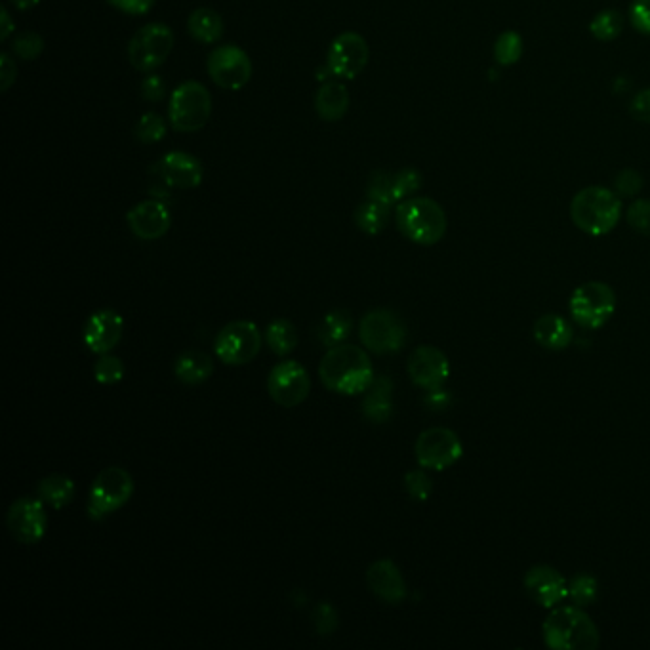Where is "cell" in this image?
I'll return each instance as SVG.
<instances>
[{
  "instance_id": "obj_1",
  "label": "cell",
  "mask_w": 650,
  "mask_h": 650,
  "mask_svg": "<svg viewBox=\"0 0 650 650\" xmlns=\"http://www.w3.org/2000/svg\"><path fill=\"white\" fill-rule=\"evenodd\" d=\"M323 386L340 395H361L374 382V366L359 346L330 347L319 365Z\"/></svg>"
},
{
  "instance_id": "obj_2",
  "label": "cell",
  "mask_w": 650,
  "mask_h": 650,
  "mask_svg": "<svg viewBox=\"0 0 650 650\" xmlns=\"http://www.w3.org/2000/svg\"><path fill=\"white\" fill-rule=\"evenodd\" d=\"M622 216L620 197L607 187L591 185L578 191L570 203V218L574 225L593 237L610 233Z\"/></svg>"
},
{
  "instance_id": "obj_3",
  "label": "cell",
  "mask_w": 650,
  "mask_h": 650,
  "mask_svg": "<svg viewBox=\"0 0 650 650\" xmlns=\"http://www.w3.org/2000/svg\"><path fill=\"white\" fill-rule=\"evenodd\" d=\"M395 222L412 243L431 246L447 233V214L443 206L427 197H408L397 204Z\"/></svg>"
},
{
  "instance_id": "obj_4",
  "label": "cell",
  "mask_w": 650,
  "mask_h": 650,
  "mask_svg": "<svg viewBox=\"0 0 650 650\" xmlns=\"http://www.w3.org/2000/svg\"><path fill=\"white\" fill-rule=\"evenodd\" d=\"M549 649L593 650L599 647V631L582 607L570 605L553 610L544 624Z\"/></svg>"
},
{
  "instance_id": "obj_5",
  "label": "cell",
  "mask_w": 650,
  "mask_h": 650,
  "mask_svg": "<svg viewBox=\"0 0 650 650\" xmlns=\"http://www.w3.org/2000/svg\"><path fill=\"white\" fill-rule=\"evenodd\" d=\"M212 117V96L208 88L197 81L180 84L168 102V122L176 132L193 134L203 130Z\"/></svg>"
},
{
  "instance_id": "obj_6",
  "label": "cell",
  "mask_w": 650,
  "mask_h": 650,
  "mask_svg": "<svg viewBox=\"0 0 650 650\" xmlns=\"http://www.w3.org/2000/svg\"><path fill=\"white\" fill-rule=\"evenodd\" d=\"M134 494V479L126 469L105 468L96 475L88 496V517L100 521L126 506Z\"/></svg>"
},
{
  "instance_id": "obj_7",
  "label": "cell",
  "mask_w": 650,
  "mask_h": 650,
  "mask_svg": "<svg viewBox=\"0 0 650 650\" xmlns=\"http://www.w3.org/2000/svg\"><path fill=\"white\" fill-rule=\"evenodd\" d=\"M569 309L576 325L595 330L607 325L614 315L616 294L607 283H584L570 296Z\"/></svg>"
},
{
  "instance_id": "obj_8",
  "label": "cell",
  "mask_w": 650,
  "mask_h": 650,
  "mask_svg": "<svg viewBox=\"0 0 650 650\" xmlns=\"http://www.w3.org/2000/svg\"><path fill=\"white\" fill-rule=\"evenodd\" d=\"M359 338L372 353H397L407 342V325L391 309H374L361 319Z\"/></svg>"
},
{
  "instance_id": "obj_9",
  "label": "cell",
  "mask_w": 650,
  "mask_h": 650,
  "mask_svg": "<svg viewBox=\"0 0 650 650\" xmlns=\"http://www.w3.org/2000/svg\"><path fill=\"white\" fill-rule=\"evenodd\" d=\"M174 48V33L164 23H147L128 42V60L134 69L153 73L168 60Z\"/></svg>"
},
{
  "instance_id": "obj_10",
  "label": "cell",
  "mask_w": 650,
  "mask_h": 650,
  "mask_svg": "<svg viewBox=\"0 0 650 650\" xmlns=\"http://www.w3.org/2000/svg\"><path fill=\"white\" fill-rule=\"evenodd\" d=\"M214 349L225 365H248L262 349V334L252 321H233L218 332Z\"/></svg>"
},
{
  "instance_id": "obj_11",
  "label": "cell",
  "mask_w": 650,
  "mask_h": 650,
  "mask_svg": "<svg viewBox=\"0 0 650 650\" xmlns=\"http://www.w3.org/2000/svg\"><path fill=\"white\" fill-rule=\"evenodd\" d=\"M368 58L370 50L365 37L355 31H346L330 44L325 65L334 79L353 81L365 71Z\"/></svg>"
},
{
  "instance_id": "obj_12",
  "label": "cell",
  "mask_w": 650,
  "mask_h": 650,
  "mask_svg": "<svg viewBox=\"0 0 650 650\" xmlns=\"http://www.w3.org/2000/svg\"><path fill=\"white\" fill-rule=\"evenodd\" d=\"M414 452L422 468L443 471L454 466L462 458L464 448H462V441L452 429L431 427L420 433V437L416 439Z\"/></svg>"
},
{
  "instance_id": "obj_13",
  "label": "cell",
  "mask_w": 650,
  "mask_h": 650,
  "mask_svg": "<svg viewBox=\"0 0 650 650\" xmlns=\"http://www.w3.org/2000/svg\"><path fill=\"white\" fill-rule=\"evenodd\" d=\"M206 69L210 79L224 90H241L252 79V61L243 48L225 44L210 52Z\"/></svg>"
},
{
  "instance_id": "obj_14",
  "label": "cell",
  "mask_w": 650,
  "mask_h": 650,
  "mask_svg": "<svg viewBox=\"0 0 650 650\" xmlns=\"http://www.w3.org/2000/svg\"><path fill=\"white\" fill-rule=\"evenodd\" d=\"M309 389V374L298 361H283L269 372L267 393L279 407L294 408L302 405L309 395Z\"/></svg>"
},
{
  "instance_id": "obj_15",
  "label": "cell",
  "mask_w": 650,
  "mask_h": 650,
  "mask_svg": "<svg viewBox=\"0 0 650 650\" xmlns=\"http://www.w3.org/2000/svg\"><path fill=\"white\" fill-rule=\"evenodd\" d=\"M6 525L10 534L25 546L41 542L48 529V517L44 511V502L41 498H27L23 496L16 500L6 515Z\"/></svg>"
},
{
  "instance_id": "obj_16",
  "label": "cell",
  "mask_w": 650,
  "mask_h": 650,
  "mask_svg": "<svg viewBox=\"0 0 650 650\" xmlns=\"http://www.w3.org/2000/svg\"><path fill=\"white\" fill-rule=\"evenodd\" d=\"M408 376L422 389L443 387L450 376V363L447 355L433 346H420L408 359Z\"/></svg>"
},
{
  "instance_id": "obj_17",
  "label": "cell",
  "mask_w": 650,
  "mask_h": 650,
  "mask_svg": "<svg viewBox=\"0 0 650 650\" xmlns=\"http://www.w3.org/2000/svg\"><path fill=\"white\" fill-rule=\"evenodd\" d=\"M124 321L115 309H98L94 311L84 325V346L96 355H105L119 346L122 340Z\"/></svg>"
},
{
  "instance_id": "obj_18",
  "label": "cell",
  "mask_w": 650,
  "mask_h": 650,
  "mask_svg": "<svg viewBox=\"0 0 650 650\" xmlns=\"http://www.w3.org/2000/svg\"><path fill=\"white\" fill-rule=\"evenodd\" d=\"M126 224L130 227L132 235L142 241H157L163 239L170 231L172 216L166 204L149 199L143 203L136 204L126 214Z\"/></svg>"
},
{
  "instance_id": "obj_19",
  "label": "cell",
  "mask_w": 650,
  "mask_h": 650,
  "mask_svg": "<svg viewBox=\"0 0 650 650\" xmlns=\"http://www.w3.org/2000/svg\"><path fill=\"white\" fill-rule=\"evenodd\" d=\"M157 176L172 189H195L203 183V164L185 151H170L155 164Z\"/></svg>"
},
{
  "instance_id": "obj_20",
  "label": "cell",
  "mask_w": 650,
  "mask_h": 650,
  "mask_svg": "<svg viewBox=\"0 0 650 650\" xmlns=\"http://www.w3.org/2000/svg\"><path fill=\"white\" fill-rule=\"evenodd\" d=\"M525 590L530 599L544 609H553L569 597L567 580L561 576L559 570L548 565H538L527 572Z\"/></svg>"
},
{
  "instance_id": "obj_21",
  "label": "cell",
  "mask_w": 650,
  "mask_h": 650,
  "mask_svg": "<svg viewBox=\"0 0 650 650\" xmlns=\"http://www.w3.org/2000/svg\"><path fill=\"white\" fill-rule=\"evenodd\" d=\"M370 591L389 605H399L407 597V582L391 559H380L366 570Z\"/></svg>"
},
{
  "instance_id": "obj_22",
  "label": "cell",
  "mask_w": 650,
  "mask_h": 650,
  "mask_svg": "<svg viewBox=\"0 0 650 650\" xmlns=\"http://www.w3.org/2000/svg\"><path fill=\"white\" fill-rule=\"evenodd\" d=\"M363 416L372 424H386L393 416V382L387 376H378L368 386L363 397Z\"/></svg>"
},
{
  "instance_id": "obj_23",
  "label": "cell",
  "mask_w": 650,
  "mask_h": 650,
  "mask_svg": "<svg viewBox=\"0 0 650 650\" xmlns=\"http://www.w3.org/2000/svg\"><path fill=\"white\" fill-rule=\"evenodd\" d=\"M349 103L351 98L344 82L326 81L315 94V113L321 121H340L346 117Z\"/></svg>"
},
{
  "instance_id": "obj_24",
  "label": "cell",
  "mask_w": 650,
  "mask_h": 650,
  "mask_svg": "<svg viewBox=\"0 0 650 650\" xmlns=\"http://www.w3.org/2000/svg\"><path fill=\"white\" fill-rule=\"evenodd\" d=\"M572 336L574 334H572V326L569 321L555 313H548V315L540 317L534 325V340L540 346L551 349V351H561V349L569 347Z\"/></svg>"
},
{
  "instance_id": "obj_25",
  "label": "cell",
  "mask_w": 650,
  "mask_h": 650,
  "mask_svg": "<svg viewBox=\"0 0 650 650\" xmlns=\"http://www.w3.org/2000/svg\"><path fill=\"white\" fill-rule=\"evenodd\" d=\"M174 374L182 384L199 386L214 374V361L204 351L191 349L176 359Z\"/></svg>"
},
{
  "instance_id": "obj_26",
  "label": "cell",
  "mask_w": 650,
  "mask_h": 650,
  "mask_svg": "<svg viewBox=\"0 0 650 650\" xmlns=\"http://www.w3.org/2000/svg\"><path fill=\"white\" fill-rule=\"evenodd\" d=\"M187 31L195 41L214 44L224 37V18L212 8L193 10L187 18Z\"/></svg>"
},
{
  "instance_id": "obj_27",
  "label": "cell",
  "mask_w": 650,
  "mask_h": 650,
  "mask_svg": "<svg viewBox=\"0 0 650 650\" xmlns=\"http://www.w3.org/2000/svg\"><path fill=\"white\" fill-rule=\"evenodd\" d=\"M77 487L71 477L67 475H48L39 481L37 485V496L41 498L44 504L52 506L54 509L65 508L73 502Z\"/></svg>"
},
{
  "instance_id": "obj_28",
  "label": "cell",
  "mask_w": 650,
  "mask_h": 650,
  "mask_svg": "<svg viewBox=\"0 0 650 650\" xmlns=\"http://www.w3.org/2000/svg\"><path fill=\"white\" fill-rule=\"evenodd\" d=\"M353 330V317L347 309H334L326 313L323 323L319 326V340L323 346L334 347L344 344Z\"/></svg>"
},
{
  "instance_id": "obj_29",
  "label": "cell",
  "mask_w": 650,
  "mask_h": 650,
  "mask_svg": "<svg viewBox=\"0 0 650 650\" xmlns=\"http://www.w3.org/2000/svg\"><path fill=\"white\" fill-rule=\"evenodd\" d=\"M391 208L384 203H378L374 199H368L357 206L355 210V225L366 233V235H378L386 229L391 218Z\"/></svg>"
},
{
  "instance_id": "obj_30",
  "label": "cell",
  "mask_w": 650,
  "mask_h": 650,
  "mask_svg": "<svg viewBox=\"0 0 650 650\" xmlns=\"http://www.w3.org/2000/svg\"><path fill=\"white\" fill-rule=\"evenodd\" d=\"M265 342L275 355L285 357L298 346V330L288 319H277L267 326Z\"/></svg>"
},
{
  "instance_id": "obj_31",
  "label": "cell",
  "mask_w": 650,
  "mask_h": 650,
  "mask_svg": "<svg viewBox=\"0 0 650 650\" xmlns=\"http://www.w3.org/2000/svg\"><path fill=\"white\" fill-rule=\"evenodd\" d=\"M624 31V16L618 10H603L590 23V33L597 41L618 39Z\"/></svg>"
},
{
  "instance_id": "obj_32",
  "label": "cell",
  "mask_w": 650,
  "mask_h": 650,
  "mask_svg": "<svg viewBox=\"0 0 650 650\" xmlns=\"http://www.w3.org/2000/svg\"><path fill=\"white\" fill-rule=\"evenodd\" d=\"M521 56H523V37L517 31H504L494 44L496 61L508 67L521 60Z\"/></svg>"
},
{
  "instance_id": "obj_33",
  "label": "cell",
  "mask_w": 650,
  "mask_h": 650,
  "mask_svg": "<svg viewBox=\"0 0 650 650\" xmlns=\"http://www.w3.org/2000/svg\"><path fill=\"white\" fill-rule=\"evenodd\" d=\"M599 586L597 580L590 574H576L569 582V597L576 607H590L591 603L597 599Z\"/></svg>"
},
{
  "instance_id": "obj_34",
  "label": "cell",
  "mask_w": 650,
  "mask_h": 650,
  "mask_svg": "<svg viewBox=\"0 0 650 650\" xmlns=\"http://www.w3.org/2000/svg\"><path fill=\"white\" fill-rule=\"evenodd\" d=\"M168 124L159 113H143L140 121L136 122V138L142 143H159L164 140Z\"/></svg>"
},
{
  "instance_id": "obj_35",
  "label": "cell",
  "mask_w": 650,
  "mask_h": 650,
  "mask_svg": "<svg viewBox=\"0 0 650 650\" xmlns=\"http://www.w3.org/2000/svg\"><path fill=\"white\" fill-rule=\"evenodd\" d=\"M366 197L374 199L378 203L387 204V206H395L397 201H395V189H393V174L376 170L366 185Z\"/></svg>"
},
{
  "instance_id": "obj_36",
  "label": "cell",
  "mask_w": 650,
  "mask_h": 650,
  "mask_svg": "<svg viewBox=\"0 0 650 650\" xmlns=\"http://www.w3.org/2000/svg\"><path fill=\"white\" fill-rule=\"evenodd\" d=\"M94 378L98 384L113 386L119 384L124 378V365L119 357H113L109 353L102 355L94 365Z\"/></svg>"
},
{
  "instance_id": "obj_37",
  "label": "cell",
  "mask_w": 650,
  "mask_h": 650,
  "mask_svg": "<svg viewBox=\"0 0 650 650\" xmlns=\"http://www.w3.org/2000/svg\"><path fill=\"white\" fill-rule=\"evenodd\" d=\"M12 52L23 61L37 60L44 52V39L35 31H25L14 37Z\"/></svg>"
},
{
  "instance_id": "obj_38",
  "label": "cell",
  "mask_w": 650,
  "mask_h": 650,
  "mask_svg": "<svg viewBox=\"0 0 650 650\" xmlns=\"http://www.w3.org/2000/svg\"><path fill=\"white\" fill-rule=\"evenodd\" d=\"M420 187H422V174L416 168H403L397 174H393V189H395L397 204L412 197Z\"/></svg>"
},
{
  "instance_id": "obj_39",
  "label": "cell",
  "mask_w": 650,
  "mask_h": 650,
  "mask_svg": "<svg viewBox=\"0 0 650 650\" xmlns=\"http://www.w3.org/2000/svg\"><path fill=\"white\" fill-rule=\"evenodd\" d=\"M311 620H313L315 631H317L321 637L332 635V633L336 631V628H338V612H336V609H334L328 601L319 603V605L313 609Z\"/></svg>"
},
{
  "instance_id": "obj_40",
  "label": "cell",
  "mask_w": 650,
  "mask_h": 650,
  "mask_svg": "<svg viewBox=\"0 0 650 650\" xmlns=\"http://www.w3.org/2000/svg\"><path fill=\"white\" fill-rule=\"evenodd\" d=\"M405 488H407L408 496L418 500V502H426L427 498L433 492V483L429 479L426 471L422 469H414L408 471L405 475Z\"/></svg>"
},
{
  "instance_id": "obj_41",
  "label": "cell",
  "mask_w": 650,
  "mask_h": 650,
  "mask_svg": "<svg viewBox=\"0 0 650 650\" xmlns=\"http://www.w3.org/2000/svg\"><path fill=\"white\" fill-rule=\"evenodd\" d=\"M628 224L641 235L650 237V201L649 199H639L631 204L628 208Z\"/></svg>"
},
{
  "instance_id": "obj_42",
  "label": "cell",
  "mask_w": 650,
  "mask_h": 650,
  "mask_svg": "<svg viewBox=\"0 0 650 650\" xmlns=\"http://www.w3.org/2000/svg\"><path fill=\"white\" fill-rule=\"evenodd\" d=\"M630 21L637 33L650 37V0H633L631 2Z\"/></svg>"
},
{
  "instance_id": "obj_43",
  "label": "cell",
  "mask_w": 650,
  "mask_h": 650,
  "mask_svg": "<svg viewBox=\"0 0 650 650\" xmlns=\"http://www.w3.org/2000/svg\"><path fill=\"white\" fill-rule=\"evenodd\" d=\"M641 187H643V178H641V174L637 170L626 168L616 176V191L622 197L637 195L641 191Z\"/></svg>"
},
{
  "instance_id": "obj_44",
  "label": "cell",
  "mask_w": 650,
  "mask_h": 650,
  "mask_svg": "<svg viewBox=\"0 0 650 650\" xmlns=\"http://www.w3.org/2000/svg\"><path fill=\"white\" fill-rule=\"evenodd\" d=\"M140 92H142L143 100L147 102H161L166 98V84H164L163 77L151 73L143 79L140 84Z\"/></svg>"
},
{
  "instance_id": "obj_45",
  "label": "cell",
  "mask_w": 650,
  "mask_h": 650,
  "mask_svg": "<svg viewBox=\"0 0 650 650\" xmlns=\"http://www.w3.org/2000/svg\"><path fill=\"white\" fill-rule=\"evenodd\" d=\"M107 2L128 16H145L155 6V0H107Z\"/></svg>"
},
{
  "instance_id": "obj_46",
  "label": "cell",
  "mask_w": 650,
  "mask_h": 650,
  "mask_svg": "<svg viewBox=\"0 0 650 650\" xmlns=\"http://www.w3.org/2000/svg\"><path fill=\"white\" fill-rule=\"evenodd\" d=\"M630 115L635 121L650 124V88L635 94L630 103Z\"/></svg>"
},
{
  "instance_id": "obj_47",
  "label": "cell",
  "mask_w": 650,
  "mask_h": 650,
  "mask_svg": "<svg viewBox=\"0 0 650 650\" xmlns=\"http://www.w3.org/2000/svg\"><path fill=\"white\" fill-rule=\"evenodd\" d=\"M16 77H18V67L12 60V56L4 52L0 56V90L8 92L12 88V84L16 82Z\"/></svg>"
},
{
  "instance_id": "obj_48",
  "label": "cell",
  "mask_w": 650,
  "mask_h": 650,
  "mask_svg": "<svg viewBox=\"0 0 650 650\" xmlns=\"http://www.w3.org/2000/svg\"><path fill=\"white\" fill-rule=\"evenodd\" d=\"M448 393L443 387L427 389L426 405L429 408H445L448 405Z\"/></svg>"
},
{
  "instance_id": "obj_49",
  "label": "cell",
  "mask_w": 650,
  "mask_h": 650,
  "mask_svg": "<svg viewBox=\"0 0 650 650\" xmlns=\"http://www.w3.org/2000/svg\"><path fill=\"white\" fill-rule=\"evenodd\" d=\"M0 41H6L14 31H16V25L14 21L10 18V12L6 8L0 10Z\"/></svg>"
},
{
  "instance_id": "obj_50",
  "label": "cell",
  "mask_w": 650,
  "mask_h": 650,
  "mask_svg": "<svg viewBox=\"0 0 650 650\" xmlns=\"http://www.w3.org/2000/svg\"><path fill=\"white\" fill-rule=\"evenodd\" d=\"M18 10H31V8H35L41 0H10Z\"/></svg>"
}]
</instances>
